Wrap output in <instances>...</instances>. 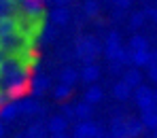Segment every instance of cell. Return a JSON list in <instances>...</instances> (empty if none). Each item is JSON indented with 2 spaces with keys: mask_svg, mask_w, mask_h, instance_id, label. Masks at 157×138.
I'll list each match as a JSON object with an SVG mask.
<instances>
[{
  "mask_svg": "<svg viewBox=\"0 0 157 138\" xmlns=\"http://www.w3.org/2000/svg\"><path fill=\"white\" fill-rule=\"evenodd\" d=\"M62 115L68 119V121H72V119H77V106H70V104H64L62 106Z\"/></svg>",
  "mask_w": 157,
  "mask_h": 138,
  "instance_id": "27",
  "label": "cell"
},
{
  "mask_svg": "<svg viewBox=\"0 0 157 138\" xmlns=\"http://www.w3.org/2000/svg\"><path fill=\"white\" fill-rule=\"evenodd\" d=\"M130 49H132V51H149L151 45H149V40H147L144 36L134 34V36L130 38Z\"/></svg>",
  "mask_w": 157,
  "mask_h": 138,
  "instance_id": "22",
  "label": "cell"
},
{
  "mask_svg": "<svg viewBox=\"0 0 157 138\" xmlns=\"http://www.w3.org/2000/svg\"><path fill=\"white\" fill-rule=\"evenodd\" d=\"M113 2H115V6H119V9H123V11H125V9H130V6H132V2H134V0H113Z\"/></svg>",
  "mask_w": 157,
  "mask_h": 138,
  "instance_id": "29",
  "label": "cell"
},
{
  "mask_svg": "<svg viewBox=\"0 0 157 138\" xmlns=\"http://www.w3.org/2000/svg\"><path fill=\"white\" fill-rule=\"evenodd\" d=\"M98 132V125L91 121V119H85V121H78L75 125V134L72 138H94Z\"/></svg>",
  "mask_w": 157,
  "mask_h": 138,
  "instance_id": "7",
  "label": "cell"
},
{
  "mask_svg": "<svg viewBox=\"0 0 157 138\" xmlns=\"http://www.w3.org/2000/svg\"><path fill=\"white\" fill-rule=\"evenodd\" d=\"M78 79H81V75H78V72L75 70V68H72V66H66V68L59 72V83H64V85H70V87H75Z\"/></svg>",
  "mask_w": 157,
  "mask_h": 138,
  "instance_id": "18",
  "label": "cell"
},
{
  "mask_svg": "<svg viewBox=\"0 0 157 138\" xmlns=\"http://www.w3.org/2000/svg\"><path fill=\"white\" fill-rule=\"evenodd\" d=\"M100 75H102V70H100V66L94 62V64H83V70H81V79L85 83H96L100 79Z\"/></svg>",
  "mask_w": 157,
  "mask_h": 138,
  "instance_id": "11",
  "label": "cell"
},
{
  "mask_svg": "<svg viewBox=\"0 0 157 138\" xmlns=\"http://www.w3.org/2000/svg\"><path fill=\"white\" fill-rule=\"evenodd\" d=\"M147 68H149V72H147V75H149V79L157 85V64H151V66H147Z\"/></svg>",
  "mask_w": 157,
  "mask_h": 138,
  "instance_id": "28",
  "label": "cell"
},
{
  "mask_svg": "<svg viewBox=\"0 0 157 138\" xmlns=\"http://www.w3.org/2000/svg\"><path fill=\"white\" fill-rule=\"evenodd\" d=\"M6 53V47H4V40H2V36H0V55Z\"/></svg>",
  "mask_w": 157,
  "mask_h": 138,
  "instance_id": "35",
  "label": "cell"
},
{
  "mask_svg": "<svg viewBox=\"0 0 157 138\" xmlns=\"http://www.w3.org/2000/svg\"><path fill=\"white\" fill-rule=\"evenodd\" d=\"M134 102H136V106L142 110V109H149L151 104H155V89L153 87H149V85H138L136 89H134Z\"/></svg>",
  "mask_w": 157,
  "mask_h": 138,
  "instance_id": "3",
  "label": "cell"
},
{
  "mask_svg": "<svg viewBox=\"0 0 157 138\" xmlns=\"http://www.w3.org/2000/svg\"><path fill=\"white\" fill-rule=\"evenodd\" d=\"M49 138H68V136H66V132H57V134H51Z\"/></svg>",
  "mask_w": 157,
  "mask_h": 138,
  "instance_id": "36",
  "label": "cell"
},
{
  "mask_svg": "<svg viewBox=\"0 0 157 138\" xmlns=\"http://www.w3.org/2000/svg\"><path fill=\"white\" fill-rule=\"evenodd\" d=\"M85 100L87 102H91V104H98V102H102L104 100V89L100 87V85H89L87 87V91H85Z\"/></svg>",
  "mask_w": 157,
  "mask_h": 138,
  "instance_id": "19",
  "label": "cell"
},
{
  "mask_svg": "<svg viewBox=\"0 0 157 138\" xmlns=\"http://www.w3.org/2000/svg\"><path fill=\"white\" fill-rule=\"evenodd\" d=\"M70 2H72V0H53V4H55V6H68Z\"/></svg>",
  "mask_w": 157,
  "mask_h": 138,
  "instance_id": "33",
  "label": "cell"
},
{
  "mask_svg": "<svg viewBox=\"0 0 157 138\" xmlns=\"http://www.w3.org/2000/svg\"><path fill=\"white\" fill-rule=\"evenodd\" d=\"M155 11H157V6H147V9H144L147 19H155Z\"/></svg>",
  "mask_w": 157,
  "mask_h": 138,
  "instance_id": "30",
  "label": "cell"
},
{
  "mask_svg": "<svg viewBox=\"0 0 157 138\" xmlns=\"http://www.w3.org/2000/svg\"><path fill=\"white\" fill-rule=\"evenodd\" d=\"M83 15L89 17V19H96L100 15V4L98 0H85L83 2Z\"/></svg>",
  "mask_w": 157,
  "mask_h": 138,
  "instance_id": "23",
  "label": "cell"
},
{
  "mask_svg": "<svg viewBox=\"0 0 157 138\" xmlns=\"http://www.w3.org/2000/svg\"><path fill=\"white\" fill-rule=\"evenodd\" d=\"M91 115H94V104H91V102L83 100V102H78V104H77V119H78V121L91 119Z\"/></svg>",
  "mask_w": 157,
  "mask_h": 138,
  "instance_id": "20",
  "label": "cell"
},
{
  "mask_svg": "<svg viewBox=\"0 0 157 138\" xmlns=\"http://www.w3.org/2000/svg\"><path fill=\"white\" fill-rule=\"evenodd\" d=\"M11 55L26 68V70H30V72H34L38 66H40V55H38V51L36 49H28V47H17L15 51H11Z\"/></svg>",
  "mask_w": 157,
  "mask_h": 138,
  "instance_id": "2",
  "label": "cell"
},
{
  "mask_svg": "<svg viewBox=\"0 0 157 138\" xmlns=\"http://www.w3.org/2000/svg\"><path fill=\"white\" fill-rule=\"evenodd\" d=\"M19 115H21V102H19V100H9V102H4V104L0 106V119H2L4 123L15 121Z\"/></svg>",
  "mask_w": 157,
  "mask_h": 138,
  "instance_id": "5",
  "label": "cell"
},
{
  "mask_svg": "<svg viewBox=\"0 0 157 138\" xmlns=\"http://www.w3.org/2000/svg\"><path fill=\"white\" fill-rule=\"evenodd\" d=\"M153 138H157V128H155V130H153Z\"/></svg>",
  "mask_w": 157,
  "mask_h": 138,
  "instance_id": "39",
  "label": "cell"
},
{
  "mask_svg": "<svg viewBox=\"0 0 157 138\" xmlns=\"http://www.w3.org/2000/svg\"><path fill=\"white\" fill-rule=\"evenodd\" d=\"M155 104H157V89H155Z\"/></svg>",
  "mask_w": 157,
  "mask_h": 138,
  "instance_id": "41",
  "label": "cell"
},
{
  "mask_svg": "<svg viewBox=\"0 0 157 138\" xmlns=\"http://www.w3.org/2000/svg\"><path fill=\"white\" fill-rule=\"evenodd\" d=\"M0 79H2V59H0Z\"/></svg>",
  "mask_w": 157,
  "mask_h": 138,
  "instance_id": "38",
  "label": "cell"
},
{
  "mask_svg": "<svg viewBox=\"0 0 157 138\" xmlns=\"http://www.w3.org/2000/svg\"><path fill=\"white\" fill-rule=\"evenodd\" d=\"M15 138H30V136H28V132H21V134H17Z\"/></svg>",
  "mask_w": 157,
  "mask_h": 138,
  "instance_id": "37",
  "label": "cell"
},
{
  "mask_svg": "<svg viewBox=\"0 0 157 138\" xmlns=\"http://www.w3.org/2000/svg\"><path fill=\"white\" fill-rule=\"evenodd\" d=\"M123 81L128 83V85H132L134 89H136L138 85H142V72H140V68H138V66L128 68V70L123 72Z\"/></svg>",
  "mask_w": 157,
  "mask_h": 138,
  "instance_id": "16",
  "label": "cell"
},
{
  "mask_svg": "<svg viewBox=\"0 0 157 138\" xmlns=\"http://www.w3.org/2000/svg\"><path fill=\"white\" fill-rule=\"evenodd\" d=\"M26 132H28V136H30V138H49V136H51L47 123H43V121H36V123L28 125Z\"/></svg>",
  "mask_w": 157,
  "mask_h": 138,
  "instance_id": "14",
  "label": "cell"
},
{
  "mask_svg": "<svg viewBox=\"0 0 157 138\" xmlns=\"http://www.w3.org/2000/svg\"><path fill=\"white\" fill-rule=\"evenodd\" d=\"M140 113H142L140 119L147 125V130H155L157 128V104H151L149 109H142Z\"/></svg>",
  "mask_w": 157,
  "mask_h": 138,
  "instance_id": "13",
  "label": "cell"
},
{
  "mask_svg": "<svg viewBox=\"0 0 157 138\" xmlns=\"http://www.w3.org/2000/svg\"><path fill=\"white\" fill-rule=\"evenodd\" d=\"M47 128H49V132H51V134L66 132V130H68V119H66L64 115H55V117H51V119L47 121Z\"/></svg>",
  "mask_w": 157,
  "mask_h": 138,
  "instance_id": "15",
  "label": "cell"
},
{
  "mask_svg": "<svg viewBox=\"0 0 157 138\" xmlns=\"http://www.w3.org/2000/svg\"><path fill=\"white\" fill-rule=\"evenodd\" d=\"M19 102H21V115L24 117H36V115H43L45 113L43 106H40V102L34 100V98H24Z\"/></svg>",
  "mask_w": 157,
  "mask_h": 138,
  "instance_id": "10",
  "label": "cell"
},
{
  "mask_svg": "<svg viewBox=\"0 0 157 138\" xmlns=\"http://www.w3.org/2000/svg\"><path fill=\"white\" fill-rule=\"evenodd\" d=\"M149 55H151V64H157V47H155V49H151ZM151 64H149V66H151Z\"/></svg>",
  "mask_w": 157,
  "mask_h": 138,
  "instance_id": "32",
  "label": "cell"
},
{
  "mask_svg": "<svg viewBox=\"0 0 157 138\" xmlns=\"http://www.w3.org/2000/svg\"><path fill=\"white\" fill-rule=\"evenodd\" d=\"M151 51V49H149ZM149 51H132V66H138V68H144L151 64V55Z\"/></svg>",
  "mask_w": 157,
  "mask_h": 138,
  "instance_id": "21",
  "label": "cell"
},
{
  "mask_svg": "<svg viewBox=\"0 0 157 138\" xmlns=\"http://www.w3.org/2000/svg\"><path fill=\"white\" fill-rule=\"evenodd\" d=\"M70 94H72V87H70V85H64V83H59V85L53 89V98H55V100H59V102L68 100V98H70Z\"/></svg>",
  "mask_w": 157,
  "mask_h": 138,
  "instance_id": "24",
  "label": "cell"
},
{
  "mask_svg": "<svg viewBox=\"0 0 157 138\" xmlns=\"http://www.w3.org/2000/svg\"><path fill=\"white\" fill-rule=\"evenodd\" d=\"M4 134H6V130H4V121L0 119V138H4Z\"/></svg>",
  "mask_w": 157,
  "mask_h": 138,
  "instance_id": "34",
  "label": "cell"
},
{
  "mask_svg": "<svg viewBox=\"0 0 157 138\" xmlns=\"http://www.w3.org/2000/svg\"><path fill=\"white\" fill-rule=\"evenodd\" d=\"M110 138H130L128 125H125V117L123 115H115L110 121Z\"/></svg>",
  "mask_w": 157,
  "mask_h": 138,
  "instance_id": "6",
  "label": "cell"
},
{
  "mask_svg": "<svg viewBox=\"0 0 157 138\" xmlns=\"http://www.w3.org/2000/svg\"><path fill=\"white\" fill-rule=\"evenodd\" d=\"M49 87H51V81H49L47 75H34L32 81H30V91L36 94V96H43Z\"/></svg>",
  "mask_w": 157,
  "mask_h": 138,
  "instance_id": "9",
  "label": "cell"
},
{
  "mask_svg": "<svg viewBox=\"0 0 157 138\" xmlns=\"http://www.w3.org/2000/svg\"><path fill=\"white\" fill-rule=\"evenodd\" d=\"M70 17H72V13L66 6H55L51 13H49V19H51L53 24H57V26H66L70 21Z\"/></svg>",
  "mask_w": 157,
  "mask_h": 138,
  "instance_id": "12",
  "label": "cell"
},
{
  "mask_svg": "<svg viewBox=\"0 0 157 138\" xmlns=\"http://www.w3.org/2000/svg\"><path fill=\"white\" fill-rule=\"evenodd\" d=\"M117 62H121L123 66H132V49L130 47H121V49H119Z\"/></svg>",
  "mask_w": 157,
  "mask_h": 138,
  "instance_id": "25",
  "label": "cell"
},
{
  "mask_svg": "<svg viewBox=\"0 0 157 138\" xmlns=\"http://www.w3.org/2000/svg\"><path fill=\"white\" fill-rule=\"evenodd\" d=\"M104 53V43L96 36H78L75 40V55L83 64H94L98 55Z\"/></svg>",
  "mask_w": 157,
  "mask_h": 138,
  "instance_id": "1",
  "label": "cell"
},
{
  "mask_svg": "<svg viewBox=\"0 0 157 138\" xmlns=\"http://www.w3.org/2000/svg\"><path fill=\"white\" fill-rule=\"evenodd\" d=\"M153 21H155V24H157V11H155V19H153Z\"/></svg>",
  "mask_w": 157,
  "mask_h": 138,
  "instance_id": "40",
  "label": "cell"
},
{
  "mask_svg": "<svg viewBox=\"0 0 157 138\" xmlns=\"http://www.w3.org/2000/svg\"><path fill=\"white\" fill-rule=\"evenodd\" d=\"M144 21H147V15H144V11H142V13H132V17H130V28H132V30H136V28H142V26H144Z\"/></svg>",
  "mask_w": 157,
  "mask_h": 138,
  "instance_id": "26",
  "label": "cell"
},
{
  "mask_svg": "<svg viewBox=\"0 0 157 138\" xmlns=\"http://www.w3.org/2000/svg\"><path fill=\"white\" fill-rule=\"evenodd\" d=\"M125 125H128V132H130V138H138L144 134V130H147V125L142 123V119H125Z\"/></svg>",
  "mask_w": 157,
  "mask_h": 138,
  "instance_id": "17",
  "label": "cell"
},
{
  "mask_svg": "<svg viewBox=\"0 0 157 138\" xmlns=\"http://www.w3.org/2000/svg\"><path fill=\"white\" fill-rule=\"evenodd\" d=\"M121 47H123V45H121V34H119L117 30H110V32L106 34V38H104V57L108 62L117 59V53H119Z\"/></svg>",
  "mask_w": 157,
  "mask_h": 138,
  "instance_id": "4",
  "label": "cell"
},
{
  "mask_svg": "<svg viewBox=\"0 0 157 138\" xmlns=\"http://www.w3.org/2000/svg\"><path fill=\"white\" fill-rule=\"evenodd\" d=\"M55 36H57V32H55V30H45V36H43V38H45V40H53Z\"/></svg>",
  "mask_w": 157,
  "mask_h": 138,
  "instance_id": "31",
  "label": "cell"
},
{
  "mask_svg": "<svg viewBox=\"0 0 157 138\" xmlns=\"http://www.w3.org/2000/svg\"><path fill=\"white\" fill-rule=\"evenodd\" d=\"M132 96H134V87L128 85L123 79L113 85V98H115L117 102H125V100H130Z\"/></svg>",
  "mask_w": 157,
  "mask_h": 138,
  "instance_id": "8",
  "label": "cell"
}]
</instances>
